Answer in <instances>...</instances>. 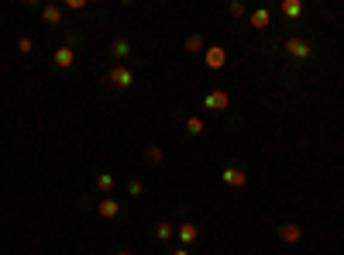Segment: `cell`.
Here are the masks:
<instances>
[{"instance_id":"7","label":"cell","mask_w":344,"mask_h":255,"mask_svg":"<svg viewBox=\"0 0 344 255\" xmlns=\"http://www.w3.org/2000/svg\"><path fill=\"white\" fill-rule=\"evenodd\" d=\"M299 234H303V231H299V224H293V221L279 228V238H282V242H289V245H293V242H299Z\"/></svg>"},{"instance_id":"2","label":"cell","mask_w":344,"mask_h":255,"mask_svg":"<svg viewBox=\"0 0 344 255\" xmlns=\"http://www.w3.org/2000/svg\"><path fill=\"white\" fill-rule=\"evenodd\" d=\"M220 179H224L227 186H234V190H241V186L248 183V173H244L241 166H227V169L220 173Z\"/></svg>"},{"instance_id":"8","label":"cell","mask_w":344,"mask_h":255,"mask_svg":"<svg viewBox=\"0 0 344 255\" xmlns=\"http://www.w3.org/2000/svg\"><path fill=\"white\" fill-rule=\"evenodd\" d=\"M117 214H121V204H117V200H110V197L100 200V217L110 221V217H117Z\"/></svg>"},{"instance_id":"17","label":"cell","mask_w":344,"mask_h":255,"mask_svg":"<svg viewBox=\"0 0 344 255\" xmlns=\"http://www.w3.org/2000/svg\"><path fill=\"white\" fill-rule=\"evenodd\" d=\"M186 131H189V135H203V121H200V117H189V121H186Z\"/></svg>"},{"instance_id":"10","label":"cell","mask_w":344,"mask_h":255,"mask_svg":"<svg viewBox=\"0 0 344 255\" xmlns=\"http://www.w3.org/2000/svg\"><path fill=\"white\" fill-rule=\"evenodd\" d=\"M42 17H45V24H59L62 21V7H59V4H48L45 11H42Z\"/></svg>"},{"instance_id":"15","label":"cell","mask_w":344,"mask_h":255,"mask_svg":"<svg viewBox=\"0 0 344 255\" xmlns=\"http://www.w3.org/2000/svg\"><path fill=\"white\" fill-rule=\"evenodd\" d=\"M186 48H189V52H206V45H203V38H200V35L186 38Z\"/></svg>"},{"instance_id":"1","label":"cell","mask_w":344,"mask_h":255,"mask_svg":"<svg viewBox=\"0 0 344 255\" xmlns=\"http://www.w3.org/2000/svg\"><path fill=\"white\" fill-rule=\"evenodd\" d=\"M282 48H286V52H289L293 59H310V56H313V48H310V42H303L299 35H289V38H286V45H282Z\"/></svg>"},{"instance_id":"11","label":"cell","mask_w":344,"mask_h":255,"mask_svg":"<svg viewBox=\"0 0 344 255\" xmlns=\"http://www.w3.org/2000/svg\"><path fill=\"white\" fill-rule=\"evenodd\" d=\"M282 14H286V17H299V14H303V4H299V0H282Z\"/></svg>"},{"instance_id":"5","label":"cell","mask_w":344,"mask_h":255,"mask_svg":"<svg viewBox=\"0 0 344 255\" xmlns=\"http://www.w3.org/2000/svg\"><path fill=\"white\" fill-rule=\"evenodd\" d=\"M110 83H117L121 90H127V86L135 83V76H131V69H124V66H114V72H110Z\"/></svg>"},{"instance_id":"21","label":"cell","mask_w":344,"mask_h":255,"mask_svg":"<svg viewBox=\"0 0 344 255\" xmlns=\"http://www.w3.org/2000/svg\"><path fill=\"white\" fill-rule=\"evenodd\" d=\"M172 255H189V252H186V248H176V252H172Z\"/></svg>"},{"instance_id":"13","label":"cell","mask_w":344,"mask_h":255,"mask_svg":"<svg viewBox=\"0 0 344 255\" xmlns=\"http://www.w3.org/2000/svg\"><path fill=\"white\" fill-rule=\"evenodd\" d=\"M145 162H151V166L162 162V149L159 145H148V149H145Z\"/></svg>"},{"instance_id":"16","label":"cell","mask_w":344,"mask_h":255,"mask_svg":"<svg viewBox=\"0 0 344 255\" xmlns=\"http://www.w3.org/2000/svg\"><path fill=\"white\" fill-rule=\"evenodd\" d=\"M252 28H269V11H255L252 14Z\"/></svg>"},{"instance_id":"22","label":"cell","mask_w":344,"mask_h":255,"mask_svg":"<svg viewBox=\"0 0 344 255\" xmlns=\"http://www.w3.org/2000/svg\"><path fill=\"white\" fill-rule=\"evenodd\" d=\"M117 255H135V252H117Z\"/></svg>"},{"instance_id":"14","label":"cell","mask_w":344,"mask_h":255,"mask_svg":"<svg viewBox=\"0 0 344 255\" xmlns=\"http://www.w3.org/2000/svg\"><path fill=\"white\" fill-rule=\"evenodd\" d=\"M110 52H114V59H127V52H131V45H127L124 38H121V42H114V45H110Z\"/></svg>"},{"instance_id":"9","label":"cell","mask_w":344,"mask_h":255,"mask_svg":"<svg viewBox=\"0 0 344 255\" xmlns=\"http://www.w3.org/2000/svg\"><path fill=\"white\" fill-rule=\"evenodd\" d=\"M196 234H200V231H196L193 221H186L183 228H179V238H183V245H193V242H196Z\"/></svg>"},{"instance_id":"4","label":"cell","mask_w":344,"mask_h":255,"mask_svg":"<svg viewBox=\"0 0 344 255\" xmlns=\"http://www.w3.org/2000/svg\"><path fill=\"white\" fill-rule=\"evenodd\" d=\"M203 104L210 107V111H227V93H224V90H210Z\"/></svg>"},{"instance_id":"20","label":"cell","mask_w":344,"mask_h":255,"mask_svg":"<svg viewBox=\"0 0 344 255\" xmlns=\"http://www.w3.org/2000/svg\"><path fill=\"white\" fill-rule=\"evenodd\" d=\"M17 48H21L24 56H28V52H31V48H34V42H31V38H21V42H17Z\"/></svg>"},{"instance_id":"19","label":"cell","mask_w":344,"mask_h":255,"mask_svg":"<svg viewBox=\"0 0 344 255\" xmlns=\"http://www.w3.org/2000/svg\"><path fill=\"white\" fill-rule=\"evenodd\" d=\"M141 190H145V186L138 183V179H131V183H127V193H131V197H141Z\"/></svg>"},{"instance_id":"3","label":"cell","mask_w":344,"mask_h":255,"mask_svg":"<svg viewBox=\"0 0 344 255\" xmlns=\"http://www.w3.org/2000/svg\"><path fill=\"white\" fill-rule=\"evenodd\" d=\"M224 62H227V52H224L220 45L206 48V66H210V69H224Z\"/></svg>"},{"instance_id":"18","label":"cell","mask_w":344,"mask_h":255,"mask_svg":"<svg viewBox=\"0 0 344 255\" xmlns=\"http://www.w3.org/2000/svg\"><path fill=\"white\" fill-rule=\"evenodd\" d=\"M155 234H159L162 242H165V238H172V224H169V221H162L159 228H155Z\"/></svg>"},{"instance_id":"12","label":"cell","mask_w":344,"mask_h":255,"mask_svg":"<svg viewBox=\"0 0 344 255\" xmlns=\"http://www.w3.org/2000/svg\"><path fill=\"white\" fill-rule=\"evenodd\" d=\"M97 190H100V193H110V190H114V176L100 173V176H97Z\"/></svg>"},{"instance_id":"6","label":"cell","mask_w":344,"mask_h":255,"mask_svg":"<svg viewBox=\"0 0 344 255\" xmlns=\"http://www.w3.org/2000/svg\"><path fill=\"white\" fill-rule=\"evenodd\" d=\"M52 62H55L59 69H69V66L76 62V56H72V48H59L55 56H52Z\"/></svg>"}]
</instances>
